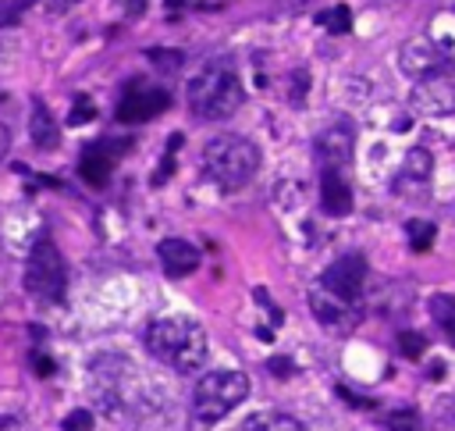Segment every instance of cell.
Segmentation results:
<instances>
[{
    "label": "cell",
    "mask_w": 455,
    "mask_h": 431,
    "mask_svg": "<svg viewBox=\"0 0 455 431\" xmlns=\"http://www.w3.org/2000/svg\"><path fill=\"white\" fill-rule=\"evenodd\" d=\"M413 111L427 114V118L455 114V72L451 68H437V72L416 79V86H413Z\"/></svg>",
    "instance_id": "obj_6"
},
{
    "label": "cell",
    "mask_w": 455,
    "mask_h": 431,
    "mask_svg": "<svg viewBox=\"0 0 455 431\" xmlns=\"http://www.w3.org/2000/svg\"><path fill=\"white\" fill-rule=\"evenodd\" d=\"M250 396V378L243 371H210L196 381L192 410L199 420H220Z\"/></svg>",
    "instance_id": "obj_4"
},
{
    "label": "cell",
    "mask_w": 455,
    "mask_h": 431,
    "mask_svg": "<svg viewBox=\"0 0 455 431\" xmlns=\"http://www.w3.org/2000/svg\"><path fill=\"white\" fill-rule=\"evenodd\" d=\"M313 150H317L320 168H342V164H349V161H352V150H356V132H352V125H349V121H331V125L317 136Z\"/></svg>",
    "instance_id": "obj_8"
},
{
    "label": "cell",
    "mask_w": 455,
    "mask_h": 431,
    "mask_svg": "<svg viewBox=\"0 0 455 431\" xmlns=\"http://www.w3.org/2000/svg\"><path fill=\"white\" fill-rule=\"evenodd\" d=\"M320 207L331 214V218H345L352 210V189L338 168H324V175H320Z\"/></svg>",
    "instance_id": "obj_13"
},
{
    "label": "cell",
    "mask_w": 455,
    "mask_h": 431,
    "mask_svg": "<svg viewBox=\"0 0 455 431\" xmlns=\"http://www.w3.org/2000/svg\"><path fill=\"white\" fill-rule=\"evenodd\" d=\"M146 349L178 374H196L206 360V332L196 317L167 314L146 328Z\"/></svg>",
    "instance_id": "obj_1"
},
{
    "label": "cell",
    "mask_w": 455,
    "mask_h": 431,
    "mask_svg": "<svg viewBox=\"0 0 455 431\" xmlns=\"http://www.w3.org/2000/svg\"><path fill=\"white\" fill-rule=\"evenodd\" d=\"M79 175L89 182V185H104L111 178V153H104V146H89L82 153V164H79Z\"/></svg>",
    "instance_id": "obj_17"
},
{
    "label": "cell",
    "mask_w": 455,
    "mask_h": 431,
    "mask_svg": "<svg viewBox=\"0 0 455 431\" xmlns=\"http://www.w3.org/2000/svg\"><path fill=\"white\" fill-rule=\"evenodd\" d=\"M146 58L157 61V65H164V72H174V68L181 65V54H178V51H150Z\"/></svg>",
    "instance_id": "obj_25"
},
{
    "label": "cell",
    "mask_w": 455,
    "mask_h": 431,
    "mask_svg": "<svg viewBox=\"0 0 455 431\" xmlns=\"http://www.w3.org/2000/svg\"><path fill=\"white\" fill-rule=\"evenodd\" d=\"M121 4H125V12H128V15H139V12L146 8V0H121Z\"/></svg>",
    "instance_id": "obj_27"
},
{
    "label": "cell",
    "mask_w": 455,
    "mask_h": 431,
    "mask_svg": "<svg viewBox=\"0 0 455 431\" xmlns=\"http://www.w3.org/2000/svg\"><path fill=\"white\" fill-rule=\"evenodd\" d=\"M239 431H306L292 413H278V410H260V413H250L243 420Z\"/></svg>",
    "instance_id": "obj_15"
},
{
    "label": "cell",
    "mask_w": 455,
    "mask_h": 431,
    "mask_svg": "<svg viewBox=\"0 0 455 431\" xmlns=\"http://www.w3.org/2000/svg\"><path fill=\"white\" fill-rule=\"evenodd\" d=\"M8 143H12V136H8V129H4V125H0V157L8 153Z\"/></svg>",
    "instance_id": "obj_28"
},
{
    "label": "cell",
    "mask_w": 455,
    "mask_h": 431,
    "mask_svg": "<svg viewBox=\"0 0 455 431\" xmlns=\"http://www.w3.org/2000/svg\"><path fill=\"white\" fill-rule=\"evenodd\" d=\"M398 349L409 357V360H420L427 353V339L416 335V332H398Z\"/></svg>",
    "instance_id": "obj_22"
},
{
    "label": "cell",
    "mask_w": 455,
    "mask_h": 431,
    "mask_svg": "<svg viewBox=\"0 0 455 431\" xmlns=\"http://www.w3.org/2000/svg\"><path fill=\"white\" fill-rule=\"evenodd\" d=\"M157 257H160V264L171 278H185L199 268V250L189 239H164L157 247Z\"/></svg>",
    "instance_id": "obj_12"
},
{
    "label": "cell",
    "mask_w": 455,
    "mask_h": 431,
    "mask_svg": "<svg viewBox=\"0 0 455 431\" xmlns=\"http://www.w3.org/2000/svg\"><path fill=\"white\" fill-rule=\"evenodd\" d=\"M310 310L313 317L324 325V328H352L356 325V314L349 310V300L335 296L331 289H317L310 296Z\"/></svg>",
    "instance_id": "obj_11"
},
{
    "label": "cell",
    "mask_w": 455,
    "mask_h": 431,
    "mask_svg": "<svg viewBox=\"0 0 455 431\" xmlns=\"http://www.w3.org/2000/svg\"><path fill=\"white\" fill-rule=\"evenodd\" d=\"M65 431H93V413L89 410H72L65 417Z\"/></svg>",
    "instance_id": "obj_24"
},
{
    "label": "cell",
    "mask_w": 455,
    "mask_h": 431,
    "mask_svg": "<svg viewBox=\"0 0 455 431\" xmlns=\"http://www.w3.org/2000/svg\"><path fill=\"white\" fill-rule=\"evenodd\" d=\"M189 107L206 121H224L243 107V82L228 61H210L189 79Z\"/></svg>",
    "instance_id": "obj_2"
},
{
    "label": "cell",
    "mask_w": 455,
    "mask_h": 431,
    "mask_svg": "<svg viewBox=\"0 0 455 431\" xmlns=\"http://www.w3.org/2000/svg\"><path fill=\"white\" fill-rule=\"evenodd\" d=\"M388 431H423V417L416 413V410H395L391 417H388Z\"/></svg>",
    "instance_id": "obj_21"
},
{
    "label": "cell",
    "mask_w": 455,
    "mask_h": 431,
    "mask_svg": "<svg viewBox=\"0 0 455 431\" xmlns=\"http://www.w3.org/2000/svg\"><path fill=\"white\" fill-rule=\"evenodd\" d=\"M29 136H33V143L40 146V150H54L58 146V139H61V132H58V125H54V114H50V107L47 104H33V111H29Z\"/></svg>",
    "instance_id": "obj_14"
},
{
    "label": "cell",
    "mask_w": 455,
    "mask_h": 431,
    "mask_svg": "<svg viewBox=\"0 0 455 431\" xmlns=\"http://www.w3.org/2000/svg\"><path fill=\"white\" fill-rule=\"evenodd\" d=\"M398 65H402V72H405L409 79H423V75L444 68V54L434 47V40L413 36V40H405V47L398 51Z\"/></svg>",
    "instance_id": "obj_9"
},
{
    "label": "cell",
    "mask_w": 455,
    "mask_h": 431,
    "mask_svg": "<svg viewBox=\"0 0 455 431\" xmlns=\"http://www.w3.org/2000/svg\"><path fill=\"white\" fill-rule=\"evenodd\" d=\"M271 371H274V374H278V378H289V374H292V371H296V367H292V364H289V360H278V357H274V360H271Z\"/></svg>",
    "instance_id": "obj_26"
},
{
    "label": "cell",
    "mask_w": 455,
    "mask_h": 431,
    "mask_svg": "<svg viewBox=\"0 0 455 431\" xmlns=\"http://www.w3.org/2000/svg\"><path fill=\"white\" fill-rule=\"evenodd\" d=\"M203 168L220 189H243L260 168V150L246 136L220 132L203 146Z\"/></svg>",
    "instance_id": "obj_3"
},
{
    "label": "cell",
    "mask_w": 455,
    "mask_h": 431,
    "mask_svg": "<svg viewBox=\"0 0 455 431\" xmlns=\"http://www.w3.org/2000/svg\"><path fill=\"white\" fill-rule=\"evenodd\" d=\"M405 236H409V247H413L416 254H423V250H430L437 229H434L430 222H409V225H405Z\"/></svg>",
    "instance_id": "obj_20"
},
{
    "label": "cell",
    "mask_w": 455,
    "mask_h": 431,
    "mask_svg": "<svg viewBox=\"0 0 455 431\" xmlns=\"http://www.w3.org/2000/svg\"><path fill=\"white\" fill-rule=\"evenodd\" d=\"M36 371H40V374H50V371H54V364H50L47 357H36Z\"/></svg>",
    "instance_id": "obj_29"
},
{
    "label": "cell",
    "mask_w": 455,
    "mask_h": 431,
    "mask_svg": "<svg viewBox=\"0 0 455 431\" xmlns=\"http://www.w3.org/2000/svg\"><path fill=\"white\" fill-rule=\"evenodd\" d=\"M430 317L441 325L444 339H448V342H455V296L437 293V296L430 300Z\"/></svg>",
    "instance_id": "obj_18"
},
{
    "label": "cell",
    "mask_w": 455,
    "mask_h": 431,
    "mask_svg": "<svg viewBox=\"0 0 455 431\" xmlns=\"http://www.w3.org/2000/svg\"><path fill=\"white\" fill-rule=\"evenodd\" d=\"M430 171H434L430 153H427V150H420V146H413V150L405 153V161H402L398 178H402V182H413L416 189H423V185L430 182Z\"/></svg>",
    "instance_id": "obj_16"
},
{
    "label": "cell",
    "mask_w": 455,
    "mask_h": 431,
    "mask_svg": "<svg viewBox=\"0 0 455 431\" xmlns=\"http://www.w3.org/2000/svg\"><path fill=\"white\" fill-rule=\"evenodd\" d=\"M96 118V107H93V100L89 97H75V107H72V118H68V125H86V121H93Z\"/></svg>",
    "instance_id": "obj_23"
},
{
    "label": "cell",
    "mask_w": 455,
    "mask_h": 431,
    "mask_svg": "<svg viewBox=\"0 0 455 431\" xmlns=\"http://www.w3.org/2000/svg\"><path fill=\"white\" fill-rule=\"evenodd\" d=\"M171 104V97L164 90H139V93H128L121 104H118V121L121 125H143L157 114H164Z\"/></svg>",
    "instance_id": "obj_10"
},
{
    "label": "cell",
    "mask_w": 455,
    "mask_h": 431,
    "mask_svg": "<svg viewBox=\"0 0 455 431\" xmlns=\"http://www.w3.org/2000/svg\"><path fill=\"white\" fill-rule=\"evenodd\" d=\"M363 282H366V261L359 254H349V257H338L328 271H324V289H331L335 296L356 303L359 293H363Z\"/></svg>",
    "instance_id": "obj_7"
},
{
    "label": "cell",
    "mask_w": 455,
    "mask_h": 431,
    "mask_svg": "<svg viewBox=\"0 0 455 431\" xmlns=\"http://www.w3.org/2000/svg\"><path fill=\"white\" fill-rule=\"evenodd\" d=\"M317 26L328 29L331 36H342V33L352 29V12H349L345 4H335V8H328V12H317Z\"/></svg>",
    "instance_id": "obj_19"
},
{
    "label": "cell",
    "mask_w": 455,
    "mask_h": 431,
    "mask_svg": "<svg viewBox=\"0 0 455 431\" xmlns=\"http://www.w3.org/2000/svg\"><path fill=\"white\" fill-rule=\"evenodd\" d=\"M65 286H68V271H65V261H61L58 247L50 239H40L29 254V264H26V289L36 300L58 303L65 296Z\"/></svg>",
    "instance_id": "obj_5"
}]
</instances>
